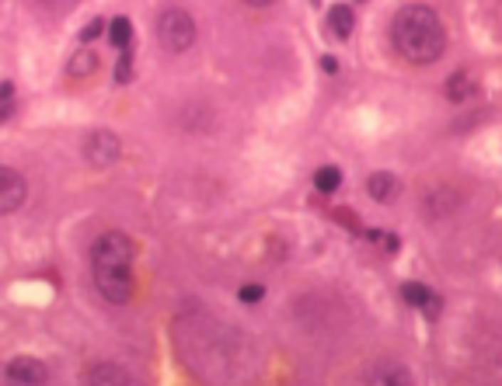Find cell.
<instances>
[{
  "mask_svg": "<svg viewBox=\"0 0 502 386\" xmlns=\"http://www.w3.org/2000/svg\"><path fill=\"white\" fill-rule=\"evenodd\" d=\"M391 38H394V49L402 53L408 63H436L446 49V28L439 21L433 7L426 4H408L394 14L391 21Z\"/></svg>",
  "mask_w": 502,
  "mask_h": 386,
  "instance_id": "6da1fadb",
  "label": "cell"
},
{
  "mask_svg": "<svg viewBox=\"0 0 502 386\" xmlns=\"http://www.w3.org/2000/svg\"><path fill=\"white\" fill-rule=\"evenodd\" d=\"M136 247L122 230H108L91 244V268H108V272H133Z\"/></svg>",
  "mask_w": 502,
  "mask_h": 386,
  "instance_id": "7a4b0ae2",
  "label": "cell"
},
{
  "mask_svg": "<svg viewBox=\"0 0 502 386\" xmlns=\"http://www.w3.org/2000/svg\"><path fill=\"white\" fill-rule=\"evenodd\" d=\"M157 38L167 53H189L196 42V21L182 7H164L157 18Z\"/></svg>",
  "mask_w": 502,
  "mask_h": 386,
  "instance_id": "3957f363",
  "label": "cell"
},
{
  "mask_svg": "<svg viewBox=\"0 0 502 386\" xmlns=\"http://www.w3.org/2000/svg\"><path fill=\"white\" fill-rule=\"evenodd\" d=\"M91 272H95V286H98L105 303L122 306L133 299V272H108V268H91Z\"/></svg>",
  "mask_w": 502,
  "mask_h": 386,
  "instance_id": "277c9868",
  "label": "cell"
},
{
  "mask_svg": "<svg viewBox=\"0 0 502 386\" xmlns=\"http://www.w3.org/2000/svg\"><path fill=\"white\" fill-rule=\"evenodd\" d=\"M7 376V386H46L49 383V369L42 358H32V355H18L7 362L4 369Z\"/></svg>",
  "mask_w": 502,
  "mask_h": 386,
  "instance_id": "5b68a950",
  "label": "cell"
},
{
  "mask_svg": "<svg viewBox=\"0 0 502 386\" xmlns=\"http://www.w3.org/2000/svg\"><path fill=\"white\" fill-rule=\"evenodd\" d=\"M25 198H28V181H25L14 167H4V163H0V216L21 209Z\"/></svg>",
  "mask_w": 502,
  "mask_h": 386,
  "instance_id": "8992f818",
  "label": "cell"
},
{
  "mask_svg": "<svg viewBox=\"0 0 502 386\" xmlns=\"http://www.w3.org/2000/svg\"><path fill=\"white\" fill-rule=\"evenodd\" d=\"M119 136L115 132H108V129H95L91 136H88V143H84V157L88 163H95V167H108V163L119 161Z\"/></svg>",
  "mask_w": 502,
  "mask_h": 386,
  "instance_id": "52a82bcc",
  "label": "cell"
},
{
  "mask_svg": "<svg viewBox=\"0 0 502 386\" xmlns=\"http://www.w3.org/2000/svg\"><path fill=\"white\" fill-rule=\"evenodd\" d=\"M367 383L370 386H415V380H412V372L404 369L398 358H377V362H370Z\"/></svg>",
  "mask_w": 502,
  "mask_h": 386,
  "instance_id": "ba28073f",
  "label": "cell"
},
{
  "mask_svg": "<svg viewBox=\"0 0 502 386\" xmlns=\"http://www.w3.org/2000/svg\"><path fill=\"white\" fill-rule=\"evenodd\" d=\"M88 386H130V372L119 362H95L88 369Z\"/></svg>",
  "mask_w": 502,
  "mask_h": 386,
  "instance_id": "9c48e42d",
  "label": "cell"
},
{
  "mask_svg": "<svg viewBox=\"0 0 502 386\" xmlns=\"http://www.w3.org/2000/svg\"><path fill=\"white\" fill-rule=\"evenodd\" d=\"M367 192H370V198H373V202L387 205V202H394V198H398L402 185H398V178H394V174H387V171H377V174H370Z\"/></svg>",
  "mask_w": 502,
  "mask_h": 386,
  "instance_id": "30bf717a",
  "label": "cell"
},
{
  "mask_svg": "<svg viewBox=\"0 0 502 386\" xmlns=\"http://www.w3.org/2000/svg\"><path fill=\"white\" fill-rule=\"evenodd\" d=\"M328 25H332V32L338 38H349L352 35V25H356V11L349 7V4H335L332 11H328Z\"/></svg>",
  "mask_w": 502,
  "mask_h": 386,
  "instance_id": "8fae6325",
  "label": "cell"
},
{
  "mask_svg": "<svg viewBox=\"0 0 502 386\" xmlns=\"http://www.w3.org/2000/svg\"><path fill=\"white\" fill-rule=\"evenodd\" d=\"M468 95H474V77L468 70H457L450 80H446V97L450 101H464Z\"/></svg>",
  "mask_w": 502,
  "mask_h": 386,
  "instance_id": "7c38bea8",
  "label": "cell"
},
{
  "mask_svg": "<svg viewBox=\"0 0 502 386\" xmlns=\"http://www.w3.org/2000/svg\"><path fill=\"white\" fill-rule=\"evenodd\" d=\"M130 38H133V25H130V18H112V25H108V42H112L115 49L130 53Z\"/></svg>",
  "mask_w": 502,
  "mask_h": 386,
  "instance_id": "4fadbf2b",
  "label": "cell"
},
{
  "mask_svg": "<svg viewBox=\"0 0 502 386\" xmlns=\"http://www.w3.org/2000/svg\"><path fill=\"white\" fill-rule=\"evenodd\" d=\"M98 70V56L91 53V49H80V53H73V60H70L67 73L70 77H91Z\"/></svg>",
  "mask_w": 502,
  "mask_h": 386,
  "instance_id": "5bb4252c",
  "label": "cell"
},
{
  "mask_svg": "<svg viewBox=\"0 0 502 386\" xmlns=\"http://www.w3.org/2000/svg\"><path fill=\"white\" fill-rule=\"evenodd\" d=\"M338 185H342V171L338 167H318L314 171V188L321 195H335Z\"/></svg>",
  "mask_w": 502,
  "mask_h": 386,
  "instance_id": "9a60e30c",
  "label": "cell"
},
{
  "mask_svg": "<svg viewBox=\"0 0 502 386\" xmlns=\"http://www.w3.org/2000/svg\"><path fill=\"white\" fill-rule=\"evenodd\" d=\"M402 296H404V303H408V306H415V310H426V303L433 299V292L426 289L422 282H404Z\"/></svg>",
  "mask_w": 502,
  "mask_h": 386,
  "instance_id": "2e32d148",
  "label": "cell"
},
{
  "mask_svg": "<svg viewBox=\"0 0 502 386\" xmlns=\"http://www.w3.org/2000/svg\"><path fill=\"white\" fill-rule=\"evenodd\" d=\"M262 296H266V289H262L258 282H248V286H241V292H237V299L248 303V306H251V303H262Z\"/></svg>",
  "mask_w": 502,
  "mask_h": 386,
  "instance_id": "e0dca14e",
  "label": "cell"
},
{
  "mask_svg": "<svg viewBox=\"0 0 502 386\" xmlns=\"http://www.w3.org/2000/svg\"><path fill=\"white\" fill-rule=\"evenodd\" d=\"M130 77H133V56L122 53V56H119V66H115V80H119V84H130Z\"/></svg>",
  "mask_w": 502,
  "mask_h": 386,
  "instance_id": "ac0fdd59",
  "label": "cell"
},
{
  "mask_svg": "<svg viewBox=\"0 0 502 386\" xmlns=\"http://www.w3.org/2000/svg\"><path fill=\"white\" fill-rule=\"evenodd\" d=\"M105 25H108V21H91V25H88V28H84V32H80V42H91V38H98L101 32H105Z\"/></svg>",
  "mask_w": 502,
  "mask_h": 386,
  "instance_id": "d6986e66",
  "label": "cell"
},
{
  "mask_svg": "<svg viewBox=\"0 0 502 386\" xmlns=\"http://www.w3.org/2000/svg\"><path fill=\"white\" fill-rule=\"evenodd\" d=\"M321 70H325V73H338V60H335V56H325V60H321Z\"/></svg>",
  "mask_w": 502,
  "mask_h": 386,
  "instance_id": "ffe728a7",
  "label": "cell"
},
{
  "mask_svg": "<svg viewBox=\"0 0 502 386\" xmlns=\"http://www.w3.org/2000/svg\"><path fill=\"white\" fill-rule=\"evenodd\" d=\"M11 112H14V108H11V101H0V122H4Z\"/></svg>",
  "mask_w": 502,
  "mask_h": 386,
  "instance_id": "44dd1931",
  "label": "cell"
}]
</instances>
